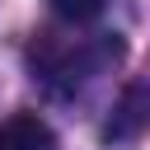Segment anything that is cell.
<instances>
[{"instance_id":"6da1fadb","label":"cell","mask_w":150,"mask_h":150,"mask_svg":"<svg viewBox=\"0 0 150 150\" xmlns=\"http://www.w3.org/2000/svg\"><path fill=\"white\" fill-rule=\"evenodd\" d=\"M122 56V42L117 33H103L94 42H80V47H61V52H47L38 61V75L56 89V94H75L84 80H94L98 70H108L112 61Z\"/></svg>"},{"instance_id":"3957f363","label":"cell","mask_w":150,"mask_h":150,"mask_svg":"<svg viewBox=\"0 0 150 150\" xmlns=\"http://www.w3.org/2000/svg\"><path fill=\"white\" fill-rule=\"evenodd\" d=\"M0 150H52V131L33 112H14L0 122Z\"/></svg>"},{"instance_id":"7a4b0ae2","label":"cell","mask_w":150,"mask_h":150,"mask_svg":"<svg viewBox=\"0 0 150 150\" xmlns=\"http://www.w3.org/2000/svg\"><path fill=\"white\" fill-rule=\"evenodd\" d=\"M145 122H150V89H127L117 112H112V122L103 127V136L108 141H136Z\"/></svg>"},{"instance_id":"277c9868","label":"cell","mask_w":150,"mask_h":150,"mask_svg":"<svg viewBox=\"0 0 150 150\" xmlns=\"http://www.w3.org/2000/svg\"><path fill=\"white\" fill-rule=\"evenodd\" d=\"M61 19H70V23H84V19H94V14H103V5L108 0H47Z\"/></svg>"}]
</instances>
